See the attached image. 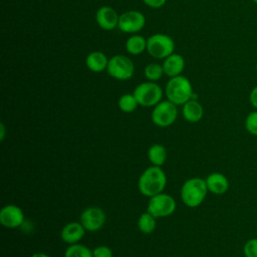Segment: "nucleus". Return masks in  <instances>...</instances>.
I'll return each mask as SVG.
<instances>
[{"instance_id":"1","label":"nucleus","mask_w":257,"mask_h":257,"mask_svg":"<svg viewBox=\"0 0 257 257\" xmlns=\"http://www.w3.org/2000/svg\"><path fill=\"white\" fill-rule=\"evenodd\" d=\"M167 185V176L162 167L151 166L147 168L139 178L138 188L142 195L153 197L163 193Z\"/></svg>"},{"instance_id":"2","label":"nucleus","mask_w":257,"mask_h":257,"mask_svg":"<svg viewBox=\"0 0 257 257\" xmlns=\"http://www.w3.org/2000/svg\"><path fill=\"white\" fill-rule=\"evenodd\" d=\"M206 180L202 178H191L185 181L181 188L182 202L189 208L199 207L208 194Z\"/></svg>"},{"instance_id":"3","label":"nucleus","mask_w":257,"mask_h":257,"mask_svg":"<svg viewBox=\"0 0 257 257\" xmlns=\"http://www.w3.org/2000/svg\"><path fill=\"white\" fill-rule=\"evenodd\" d=\"M165 94L171 102L183 105L193 98L194 92L191 81L184 75L171 77L165 87Z\"/></svg>"},{"instance_id":"4","label":"nucleus","mask_w":257,"mask_h":257,"mask_svg":"<svg viewBox=\"0 0 257 257\" xmlns=\"http://www.w3.org/2000/svg\"><path fill=\"white\" fill-rule=\"evenodd\" d=\"M134 95L139 105L152 107L158 104L163 97L162 87L155 81H145L140 83L134 89Z\"/></svg>"},{"instance_id":"5","label":"nucleus","mask_w":257,"mask_h":257,"mask_svg":"<svg viewBox=\"0 0 257 257\" xmlns=\"http://www.w3.org/2000/svg\"><path fill=\"white\" fill-rule=\"evenodd\" d=\"M175 42L167 34L155 33L147 38V51L157 59H165L174 53Z\"/></svg>"},{"instance_id":"6","label":"nucleus","mask_w":257,"mask_h":257,"mask_svg":"<svg viewBox=\"0 0 257 257\" xmlns=\"http://www.w3.org/2000/svg\"><path fill=\"white\" fill-rule=\"evenodd\" d=\"M106 71L109 76L117 80H127L133 77L135 65L131 58L122 54H116L109 58Z\"/></svg>"},{"instance_id":"7","label":"nucleus","mask_w":257,"mask_h":257,"mask_svg":"<svg viewBox=\"0 0 257 257\" xmlns=\"http://www.w3.org/2000/svg\"><path fill=\"white\" fill-rule=\"evenodd\" d=\"M177 208L175 199L166 193H160L150 198L147 211L155 218H165L171 216Z\"/></svg>"},{"instance_id":"8","label":"nucleus","mask_w":257,"mask_h":257,"mask_svg":"<svg viewBox=\"0 0 257 257\" xmlns=\"http://www.w3.org/2000/svg\"><path fill=\"white\" fill-rule=\"evenodd\" d=\"M178 116L177 105L170 100H161L156 104L152 111L153 122L160 127L172 125Z\"/></svg>"},{"instance_id":"9","label":"nucleus","mask_w":257,"mask_h":257,"mask_svg":"<svg viewBox=\"0 0 257 257\" xmlns=\"http://www.w3.org/2000/svg\"><path fill=\"white\" fill-rule=\"evenodd\" d=\"M106 220L104 211L99 207H88L82 211L79 217V222L88 232L100 230Z\"/></svg>"},{"instance_id":"10","label":"nucleus","mask_w":257,"mask_h":257,"mask_svg":"<svg viewBox=\"0 0 257 257\" xmlns=\"http://www.w3.org/2000/svg\"><path fill=\"white\" fill-rule=\"evenodd\" d=\"M146 25L145 15L138 10H128L119 15L117 27L124 33L136 34Z\"/></svg>"},{"instance_id":"11","label":"nucleus","mask_w":257,"mask_h":257,"mask_svg":"<svg viewBox=\"0 0 257 257\" xmlns=\"http://www.w3.org/2000/svg\"><path fill=\"white\" fill-rule=\"evenodd\" d=\"M24 213L20 207L14 204L4 206L0 211V223L8 229L20 227L24 222Z\"/></svg>"},{"instance_id":"12","label":"nucleus","mask_w":257,"mask_h":257,"mask_svg":"<svg viewBox=\"0 0 257 257\" xmlns=\"http://www.w3.org/2000/svg\"><path fill=\"white\" fill-rule=\"evenodd\" d=\"M95 20L97 25L103 30H112L118 25L119 15L110 6H101L95 13Z\"/></svg>"},{"instance_id":"13","label":"nucleus","mask_w":257,"mask_h":257,"mask_svg":"<svg viewBox=\"0 0 257 257\" xmlns=\"http://www.w3.org/2000/svg\"><path fill=\"white\" fill-rule=\"evenodd\" d=\"M85 232L86 230L80 222H69L61 229L60 238L64 243L71 245L78 243L83 238Z\"/></svg>"},{"instance_id":"14","label":"nucleus","mask_w":257,"mask_h":257,"mask_svg":"<svg viewBox=\"0 0 257 257\" xmlns=\"http://www.w3.org/2000/svg\"><path fill=\"white\" fill-rule=\"evenodd\" d=\"M164 72L167 76L175 77L181 75L185 68V59L181 54L172 53L167 58L164 59L163 62Z\"/></svg>"},{"instance_id":"15","label":"nucleus","mask_w":257,"mask_h":257,"mask_svg":"<svg viewBox=\"0 0 257 257\" xmlns=\"http://www.w3.org/2000/svg\"><path fill=\"white\" fill-rule=\"evenodd\" d=\"M205 180L208 191L212 194L222 195L225 194L229 189V181L227 177L221 173H212Z\"/></svg>"},{"instance_id":"16","label":"nucleus","mask_w":257,"mask_h":257,"mask_svg":"<svg viewBox=\"0 0 257 257\" xmlns=\"http://www.w3.org/2000/svg\"><path fill=\"white\" fill-rule=\"evenodd\" d=\"M182 113L184 118L189 122H198L202 119L204 114L203 105L197 99H190L183 104Z\"/></svg>"},{"instance_id":"17","label":"nucleus","mask_w":257,"mask_h":257,"mask_svg":"<svg viewBox=\"0 0 257 257\" xmlns=\"http://www.w3.org/2000/svg\"><path fill=\"white\" fill-rule=\"evenodd\" d=\"M108 58L101 51H92L85 58L86 67L93 72H101L107 68Z\"/></svg>"},{"instance_id":"18","label":"nucleus","mask_w":257,"mask_h":257,"mask_svg":"<svg viewBox=\"0 0 257 257\" xmlns=\"http://www.w3.org/2000/svg\"><path fill=\"white\" fill-rule=\"evenodd\" d=\"M125 50L132 55H139L147 50V39L140 34H133L125 41Z\"/></svg>"},{"instance_id":"19","label":"nucleus","mask_w":257,"mask_h":257,"mask_svg":"<svg viewBox=\"0 0 257 257\" xmlns=\"http://www.w3.org/2000/svg\"><path fill=\"white\" fill-rule=\"evenodd\" d=\"M167 157V150L161 144H154L148 150V158L153 166L162 167L165 164Z\"/></svg>"},{"instance_id":"20","label":"nucleus","mask_w":257,"mask_h":257,"mask_svg":"<svg viewBox=\"0 0 257 257\" xmlns=\"http://www.w3.org/2000/svg\"><path fill=\"white\" fill-rule=\"evenodd\" d=\"M157 218H155L151 213L148 211L141 214L138 219V227L139 230L144 234H151L155 231L157 226Z\"/></svg>"},{"instance_id":"21","label":"nucleus","mask_w":257,"mask_h":257,"mask_svg":"<svg viewBox=\"0 0 257 257\" xmlns=\"http://www.w3.org/2000/svg\"><path fill=\"white\" fill-rule=\"evenodd\" d=\"M64 257H93V253L92 250H90L87 246L75 243L66 248Z\"/></svg>"},{"instance_id":"22","label":"nucleus","mask_w":257,"mask_h":257,"mask_svg":"<svg viewBox=\"0 0 257 257\" xmlns=\"http://www.w3.org/2000/svg\"><path fill=\"white\" fill-rule=\"evenodd\" d=\"M117 104H118L119 109L125 113H131V112L135 111L139 105L134 93L122 94L119 97Z\"/></svg>"},{"instance_id":"23","label":"nucleus","mask_w":257,"mask_h":257,"mask_svg":"<svg viewBox=\"0 0 257 257\" xmlns=\"http://www.w3.org/2000/svg\"><path fill=\"white\" fill-rule=\"evenodd\" d=\"M144 74L148 80L156 82L162 78V76L165 74V72H164V68H163L162 64L154 62V63H148L145 66Z\"/></svg>"},{"instance_id":"24","label":"nucleus","mask_w":257,"mask_h":257,"mask_svg":"<svg viewBox=\"0 0 257 257\" xmlns=\"http://www.w3.org/2000/svg\"><path fill=\"white\" fill-rule=\"evenodd\" d=\"M245 128L253 136H257V109L251 111L245 119Z\"/></svg>"},{"instance_id":"25","label":"nucleus","mask_w":257,"mask_h":257,"mask_svg":"<svg viewBox=\"0 0 257 257\" xmlns=\"http://www.w3.org/2000/svg\"><path fill=\"white\" fill-rule=\"evenodd\" d=\"M243 253L245 257H257V238L250 239L245 243Z\"/></svg>"},{"instance_id":"26","label":"nucleus","mask_w":257,"mask_h":257,"mask_svg":"<svg viewBox=\"0 0 257 257\" xmlns=\"http://www.w3.org/2000/svg\"><path fill=\"white\" fill-rule=\"evenodd\" d=\"M93 257H113L112 250L105 245H99L92 250Z\"/></svg>"},{"instance_id":"27","label":"nucleus","mask_w":257,"mask_h":257,"mask_svg":"<svg viewBox=\"0 0 257 257\" xmlns=\"http://www.w3.org/2000/svg\"><path fill=\"white\" fill-rule=\"evenodd\" d=\"M147 6L151 7V8H161L162 6H164L167 2V0H142Z\"/></svg>"},{"instance_id":"28","label":"nucleus","mask_w":257,"mask_h":257,"mask_svg":"<svg viewBox=\"0 0 257 257\" xmlns=\"http://www.w3.org/2000/svg\"><path fill=\"white\" fill-rule=\"evenodd\" d=\"M249 101L251 105L257 109V85L252 88L249 94Z\"/></svg>"},{"instance_id":"29","label":"nucleus","mask_w":257,"mask_h":257,"mask_svg":"<svg viewBox=\"0 0 257 257\" xmlns=\"http://www.w3.org/2000/svg\"><path fill=\"white\" fill-rule=\"evenodd\" d=\"M4 137H5V126L3 123L0 124V139L1 141L4 140Z\"/></svg>"},{"instance_id":"30","label":"nucleus","mask_w":257,"mask_h":257,"mask_svg":"<svg viewBox=\"0 0 257 257\" xmlns=\"http://www.w3.org/2000/svg\"><path fill=\"white\" fill-rule=\"evenodd\" d=\"M30 257H50V256L45 253H42V252H37V253L32 254Z\"/></svg>"},{"instance_id":"31","label":"nucleus","mask_w":257,"mask_h":257,"mask_svg":"<svg viewBox=\"0 0 257 257\" xmlns=\"http://www.w3.org/2000/svg\"><path fill=\"white\" fill-rule=\"evenodd\" d=\"M252 1H253L255 4H257V0H252Z\"/></svg>"},{"instance_id":"32","label":"nucleus","mask_w":257,"mask_h":257,"mask_svg":"<svg viewBox=\"0 0 257 257\" xmlns=\"http://www.w3.org/2000/svg\"><path fill=\"white\" fill-rule=\"evenodd\" d=\"M256 72H257V62H256Z\"/></svg>"}]
</instances>
